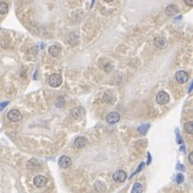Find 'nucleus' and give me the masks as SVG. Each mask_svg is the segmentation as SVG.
Listing matches in <instances>:
<instances>
[{
    "mask_svg": "<svg viewBox=\"0 0 193 193\" xmlns=\"http://www.w3.org/2000/svg\"><path fill=\"white\" fill-rule=\"evenodd\" d=\"M175 78L179 84H184L189 80V74L186 71H178L175 74Z\"/></svg>",
    "mask_w": 193,
    "mask_h": 193,
    "instance_id": "7",
    "label": "nucleus"
},
{
    "mask_svg": "<svg viewBox=\"0 0 193 193\" xmlns=\"http://www.w3.org/2000/svg\"><path fill=\"white\" fill-rule=\"evenodd\" d=\"M119 120H120V115H119V113H117V112H110V114H107L106 116V121L108 122V123H116V122H118Z\"/></svg>",
    "mask_w": 193,
    "mask_h": 193,
    "instance_id": "9",
    "label": "nucleus"
},
{
    "mask_svg": "<svg viewBox=\"0 0 193 193\" xmlns=\"http://www.w3.org/2000/svg\"><path fill=\"white\" fill-rule=\"evenodd\" d=\"M48 53L53 57H58L61 54V48L59 47V45H52L48 47Z\"/></svg>",
    "mask_w": 193,
    "mask_h": 193,
    "instance_id": "10",
    "label": "nucleus"
},
{
    "mask_svg": "<svg viewBox=\"0 0 193 193\" xmlns=\"http://www.w3.org/2000/svg\"><path fill=\"white\" fill-rule=\"evenodd\" d=\"M87 140L84 136H78L75 138L74 141V146L76 148H84L86 146Z\"/></svg>",
    "mask_w": 193,
    "mask_h": 193,
    "instance_id": "12",
    "label": "nucleus"
},
{
    "mask_svg": "<svg viewBox=\"0 0 193 193\" xmlns=\"http://www.w3.org/2000/svg\"><path fill=\"white\" fill-rule=\"evenodd\" d=\"M156 101L160 105H165L169 102V95L165 91L158 92V95H156Z\"/></svg>",
    "mask_w": 193,
    "mask_h": 193,
    "instance_id": "1",
    "label": "nucleus"
},
{
    "mask_svg": "<svg viewBox=\"0 0 193 193\" xmlns=\"http://www.w3.org/2000/svg\"><path fill=\"white\" fill-rule=\"evenodd\" d=\"M62 83V78H61V75L60 74H53L50 76L48 78V84L50 86L54 87V88H57L59 87Z\"/></svg>",
    "mask_w": 193,
    "mask_h": 193,
    "instance_id": "2",
    "label": "nucleus"
},
{
    "mask_svg": "<svg viewBox=\"0 0 193 193\" xmlns=\"http://www.w3.org/2000/svg\"><path fill=\"white\" fill-rule=\"evenodd\" d=\"M178 12H179L178 8L176 6H174V4H169L166 9H165V14L169 15V16H174V15L178 14Z\"/></svg>",
    "mask_w": 193,
    "mask_h": 193,
    "instance_id": "11",
    "label": "nucleus"
},
{
    "mask_svg": "<svg viewBox=\"0 0 193 193\" xmlns=\"http://www.w3.org/2000/svg\"><path fill=\"white\" fill-rule=\"evenodd\" d=\"M184 181V175L182 174H178V175L176 176V182L177 184H181Z\"/></svg>",
    "mask_w": 193,
    "mask_h": 193,
    "instance_id": "22",
    "label": "nucleus"
},
{
    "mask_svg": "<svg viewBox=\"0 0 193 193\" xmlns=\"http://www.w3.org/2000/svg\"><path fill=\"white\" fill-rule=\"evenodd\" d=\"M65 98H63L62 95H59V97L56 99V106L59 107V108H61V107L65 106Z\"/></svg>",
    "mask_w": 193,
    "mask_h": 193,
    "instance_id": "17",
    "label": "nucleus"
},
{
    "mask_svg": "<svg viewBox=\"0 0 193 193\" xmlns=\"http://www.w3.org/2000/svg\"><path fill=\"white\" fill-rule=\"evenodd\" d=\"M8 104H9V102H3V103H0V112H1V110H2L3 108L8 105Z\"/></svg>",
    "mask_w": 193,
    "mask_h": 193,
    "instance_id": "23",
    "label": "nucleus"
},
{
    "mask_svg": "<svg viewBox=\"0 0 193 193\" xmlns=\"http://www.w3.org/2000/svg\"><path fill=\"white\" fill-rule=\"evenodd\" d=\"M184 3L189 6H193V0H184Z\"/></svg>",
    "mask_w": 193,
    "mask_h": 193,
    "instance_id": "24",
    "label": "nucleus"
},
{
    "mask_svg": "<svg viewBox=\"0 0 193 193\" xmlns=\"http://www.w3.org/2000/svg\"><path fill=\"white\" fill-rule=\"evenodd\" d=\"M104 1H106V2H112V1H114V0H104Z\"/></svg>",
    "mask_w": 193,
    "mask_h": 193,
    "instance_id": "28",
    "label": "nucleus"
},
{
    "mask_svg": "<svg viewBox=\"0 0 193 193\" xmlns=\"http://www.w3.org/2000/svg\"><path fill=\"white\" fill-rule=\"evenodd\" d=\"M27 167H28L29 169H39V167H40V163H39L36 159H31L30 161H28V163H27Z\"/></svg>",
    "mask_w": 193,
    "mask_h": 193,
    "instance_id": "14",
    "label": "nucleus"
},
{
    "mask_svg": "<svg viewBox=\"0 0 193 193\" xmlns=\"http://www.w3.org/2000/svg\"><path fill=\"white\" fill-rule=\"evenodd\" d=\"M46 184H47V179H46V177L43 175H37L36 177L33 178V184L38 188L44 187Z\"/></svg>",
    "mask_w": 193,
    "mask_h": 193,
    "instance_id": "6",
    "label": "nucleus"
},
{
    "mask_svg": "<svg viewBox=\"0 0 193 193\" xmlns=\"http://www.w3.org/2000/svg\"><path fill=\"white\" fill-rule=\"evenodd\" d=\"M72 116H73L74 118H80V116H82V108H80V107H77L74 110H72Z\"/></svg>",
    "mask_w": 193,
    "mask_h": 193,
    "instance_id": "20",
    "label": "nucleus"
},
{
    "mask_svg": "<svg viewBox=\"0 0 193 193\" xmlns=\"http://www.w3.org/2000/svg\"><path fill=\"white\" fill-rule=\"evenodd\" d=\"M149 128H150V125L146 123V125H142L141 127H138V128H137V131H138L141 134H146Z\"/></svg>",
    "mask_w": 193,
    "mask_h": 193,
    "instance_id": "18",
    "label": "nucleus"
},
{
    "mask_svg": "<svg viewBox=\"0 0 193 193\" xmlns=\"http://www.w3.org/2000/svg\"><path fill=\"white\" fill-rule=\"evenodd\" d=\"M113 179L116 182H125L127 180V174H126V172L121 171V169L116 171L113 174Z\"/></svg>",
    "mask_w": 193,
    "mask_h": 193,
    "instance_id": "4",
    "label": "nucleus"
},
{
    "mask_svg": "<svg viewBox=\"0 0 193 193\" xmlns=\"http://www.w3.org/2000/svg\"><path fill=\"white\" fill-rule=\"evenodd\" d=\"M8 118H9L10 121H13V122L19 121L22 118V114L18 110H11L8 113Z\"/></svg>",
    "mask_w": 193,
    "mask_h": 193,
    "instance_id": "5",
    "label": "nucleus"
},
{
    "mask_svg": "<svg viewBox=\"0 0 193 193\" xmlns=\"http://www.w3.org/2000/svg\"><path fill=\"white\" fill-rule=\"evenodd\" d=\"M38 78V72H36V75H34V80H37Z\"/></svg>",
    "mask_w": 193,
    "mask_h": 193,
    "instance_id": "27",
    "label": "nucleus"
},
{
    "mask_svg": "<svg viewBox=\"0 0 193 193\" xmlns=\"http://www.w3.org/2000/svg\"><path fill=\"white\" fill-rule=\"evenodd\" d=\"M143 192V186L140 182H135L132 188V193H142Z\"/></svg>",
    "mask_w": 193,
    "mask_h": 193,
    "instance_id": "15",
    "label": "nucleus"
},
{
    "mask_svg": "<svg viewBox=\"0 0 193 193\" xmlns=\"http://www.w3.org/2000/svg\"><path fill=\"white\" fill-rule=\"evenodd\" d=\"M99 65L105 72H110L113 69V63L110 62V60L107 59V58H101L99 60Z\"/></svg>",
    "mask_w": 193,
    "mask_h": 193,
    "instance_id": "3",
    "label": "nucleus"
},
{
    "mask_svg": "<svg viewBox=\"0 0 193 193\" xmlns=\"http://www.w3.org/2000/svg\"><path fill=\"white\" fill-rule=\"evenodd\" d=\"M9 11V6L3 1H0V14H6Z\"/></svg>",
    "mask_w": 193,
    "mask_h": 193,
    "instance_id": "16",
    "label": "nucleus"
},
{
    "mask_svg": "<svg viewBox=\"0 0 193 193\" xmlns=\"http://www.w3.org/2000/svg\"><path fill=\"white\" fill-rule=\"evenodd\" d=\"M188 159H189V162L192 164L193 163V152H190V154H189V157H188Z\"/></svg>",
    "mask_w": 193,
    "mask_h": 193,
    "instance_id": "25",
    "label": "nucleus"
},
{
    "mask_svg": "<svg viewBox=\"0 0 193 193\" xmlns=\"http://www.w3.org/2000/svg\"><path fill=\"white\" fill-rule=\"evenodd\" d=\"M154 45L159 48H164L165 45H166V41L162 37H157V38L154 39Z\"/></svg>",
    "mask_w": 193,
    "mask_h": 193,
    "instance_id": "13",
    "label": "nucleus"
},
{
    "mask_svg": "<svg viewBox=\"0 0 193 193\" xmlns=\"http://www.w3.org/2000/svg\"><path fill=\"white\" fill-rule=\"evenodd\" d=\"M105 188L106 187H105V184H104L102 181H97V182H95V189L98 191H104L105 190Z\"/></svg>",
    "mask_w": 193,
    "mask_h": 193,
    "instance_id": "21",
    "label": "nucleus"
},
{
    "mask_svg": "<svg viewBox=\"0 0 193 193\" xmlns=\"http://www.w3.org/2000/svg\"><path fill=\"white\" fill-rule=\"evenodd\" d=\"M58 164H59V166L62 167V169H68V167H70L72 165L71 158L68 157V156H62V157L59 159V161H58Z\"/></svg>",
    "mask_w": 193,
    "mask_h": 193,
    "instance_id": "8",
    "label": "nucleus"
},
{
    "mask_svg": "<svg viewBox=\"0 0 193 193\" xmlns=\"http://www.w3.org/2000/svg\"><path fill=\"white\" fill-rule=\"evenodd\" d=\"M177 169H179V171H182V169H184V166H182L181 164H178V165H177Z\"/></svg>",
    "mask_w": 193,
    "mask_h": 193,
    "instance_id": "26",
    "label": "nucleus"
},
{
    "mask_svg": "<svg viewBox=\"0 0 193 193\" xmlns=\"http://www.w3.org/2000/svg\"><path fill=\"white\" fill-rule=\"evenodd\" d=\"M184 130L188 134H192L193 133V122L189 121L187 123H184Z\"/></svg>",
    "mask_w": 193,
    "mask_h": 193,
    "instance_id": "19",
    "label": "nucleus"
}]
</instances>
